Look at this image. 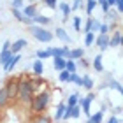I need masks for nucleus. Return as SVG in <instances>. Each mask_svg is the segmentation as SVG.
Masks as SVG:
<instances>
[{
    "instance_id": "nucleus-37",
    "label": "nucleus",
    "mask_w": 123,
    "mask_h": 123,
    "mask_svg": "<svg viewBox=\"0 0 123 123\" xmlns=\"http://www.w3.org/2000/svg\"><path fill=\"white\" fill-rule=\"evenodd\" d=\"M23 7H25L23 0H12V2H11V9H18V11H21Z\"/></svg>"
},
{
    "instance_id": "nucleus-4",
    "label": "nucleus",
    "mask_w": 123,
    "mask_h": 123,
    "mask_svg": "<svg viewBox=\"0 0 123 123\" xmlns=\"http://www.w3.org/2000/svg\"><path fill=\"white\" fill-rule=\"evenodd\" d=\"M97 98V93H93V92H88V95L86 97H79V100H77V105L83 109V113H85V116H86V120L90 118V114H92V111H90V107H92V102Z\"/></svg>"
},
{
    "instance_id": "nucleus-40",
    "label": "nucleus",
    "mask_w": 123,
    "mask_h": 123,
    "mask_svg": "<svg viewBox=\"0 0 123 123\" xmlns=\"http://www.w3.org/2000/svg\"><path fill=\"white\" fill-rule=\"evenodd\" d=\"M81 7H83V0H72V5H70L72 11H77V9H81Z\"/></svg>"
},
{
    "instance_id": "nucleus-26",
    "label": "nucleus",
    "mask_w": 123,
    "mask_h": 123,
    "mask_svg": "<svg viewBox=\"0 0 123 123\" xmlns=\"http://www.w3.org/2000/svg\"><path fill=\"white\" fill-rule=\"evenodd\" d=\"M12 56H14V55L11 53L9 49H7V51H0V65L5 67V65H7V62H9L11 58H12Z\"/></svg>"
},
{
    "instance_id": "nucleus-32",
    "label": "nucleus",
    "mask_w": 123,
    "mask_h": 123,
    "mask_svg": "<svg viewBox=\"0 0 123 123\" xmlns=\"http://www.w3.org/2000/svg\"><path fill=\"white\" fill-rule=\"evenodd\" d=\"M58 81H60V83H67V85H69V83H70V74H69L67 70H60V72H58Z\"/></svg>"
},
{
    "instance_id": "nucleus-44",
    "label": "nucleus",
    "mask_w": 123,
    "mask_h": 123,
    "mask_svg": "<svg viewBox=\"0 0 123 123\" xmlns=\"http://www.w3.org/2000/svg\"><path fill=\"white\" fill-rule=\"evenodd\" d=\"M11 44H12L11 41H5V42H4V46H2V51H7V49H11Z\"/></svg>"
},
{
    "instance_id": "nucleus-27",
    "label": "nucleus",
    "mask_w": 123,
    "mask_h": 123,
    "mask_svg": "<svg viewBox=\"0 0 123 123\" xmlns=\"http://www.w3.org/2000/svg\"><path fill=\"white\" fill-rule=\"evenodd\" d=\"M77 100H79V93H70L69 95V98H67V102H65V105L67 107H74V105H77Z\"/></svg>"
},
{
    "instance_id": "nucleus-11",
    "label": "nucleus",
    "mask_w": 123,
    "mask_h": 123,
    "mask_svg": "<svg viewBox=\"0 0 123 123\" xmlns=\"http://www.w3.org/2000/svg\"><path fill=\"white\" fill-rule=\"evenodd\" d=\"M53 37L60 39V41H62V42H65V44H70V42H72V39L69 37V33L65 32V28H62V26L55 28V33H53Z\"/></svg>"
},
{
    "instance_id": "nucleus-46",
    "label": "nucleus",
    "mask_w": 123,
    "mask_h": 123,
    "mask_svg": "<svg viewBox=\"0 0 123 123\" xmlns=\"http://www.w3.org/2000/svg\"><path fill=\"white\" fill-rule=\"evenodd\" d=\"M86 123H92V121H90V120H86Z\"/></svg>"
},
{
    "instance_id": "nucleus-42",
    "label": "nucleus",
    "mask_w": 123,
    "mask_h": 123,
    "mask_svg": "<svg viewBox=\"0 0 123 123\" xmlns=\"http://www.w3.org/2000/svg\"><path fill=\"white\" fill-rule=\"evenodd\" d=\"M105 123H120V116H114V114H111V118L105 121Z\"/></svg>"
},
{
    "instance_id": "nucleus-8",
    "label": "nucleus",
    "mask_w": 123,
    "mask_h": 123,
    "mask_svg": "<svg viewBox=\"0 0 123 123\" xmlns=\"http://www.w3.org/2000/svg\"><path fill=\"white\" fill-rule=\"evenodd\" d=\"M104 88H111V90H116L120 95L123 93V85L120 81H116V79H107V83H102V85L98 86V90H104Z\"/></svg>"
},
{
    "instance_id": "nucleus-25",
    "label": "nucleus",
    "mask_w": 123,
    "mask_h": 123,
    "mask_svg": "<svg viewBox=\"0 0 123 123\" xmlns=\"http://www.w3.org/2000/svg\"><path fill=\"white\" fill-rule=\"evenodd\" d=\"M33 123H53V120H51V116L49 114H35L33 116V120H32Z\"/></svg>"
},
{
    "instance_id": "nucleus-23",
    "label": "nucleus",
    "mask_w": 123,
    "mask_h": 123,
    "mask_svg": "<svg viewBox=\"0 0 123 123\" xmlns=\"http://www.w3.org/2000/svg\"><path fill=\"white\" fill-rule=\"evenodd\" d=\"M95 7H97V0H85V11H86V16H88V18H92Z\"/></svg>"
},
{
    "instance_id": "nucleus-35",
    "label": "nucleus",
    "mask_w": 123,
    "mask_h": 123,
    "mask_svg": "<svg viewBox=\"0 0 123 123\" xmlns=\"http://www.w3.org/2000/svg\"><path fill=\"white\" fill-rule=\"evenodd\" d=\"M105 18H109L111 21H116V19H120V14L116 12V9L111 7V9L107 11V12H105Z\"/></svg>"
},
{
    "instance_id": "nucleus-9",
    "label": "nucleus",
    "mask_w": 123,
    "mask_h": 123,
    "mask_svg": "<svg viewBox=\"0 0 123 123\" xmlns=\"http://www.w3.org/2000/svg\"><path fill=\"white\" fill-rule=\"evenodd\" d=\"M26 44H28V42H26L25 39H18V41H14L12 44H11V49H9V51L12 53V55H19V53L26 48Z\"/></svg>"
},
{
    "instance_id": "nucleus-22",
    "label": "nucleus",
    "mask_w": 123,
    "mask_h": 123,
    "mask_svg": "<svg viewBox=\"0 0 123 123\" xmlns=\"http://www.w3.org/2000/svg\"><path fill=\"white\" fill-rule=\"evenodd\" d=\"M63 111H65V102H60V104L56 105V111H55V114L51 116V120H53V121H60L62 116H63Z\"/></svg>"
},
{
    "instance_id": "nucleus-38",
    "label": "nucleus",
    "mask_w": 123,
    "mask_h": 123,
    "mask_svg": "<svg viewBox=\"0 0 123 123\" xmlns=\"http://www.w3.org/2000/svg\"><path fill=\"white\" fill-rule=\"evenodd\" d=\"M70 83H74L76 86H81V76L74 72V74H70Z\"/></svg>"
},
{
    "instance_id": "nucleus-5",
    "label": "nucleus",
    "mask_w": 123,
    "mask_h": 123,
    "mask_svg": "<svg viewBox=\"0 0 123 123\" xmlns=\"http://www.w3.org/2000/svg\"><path fill=\"white\" fill-rule=\"evenodd\" d=\"M5 90H7L9 100H16V95H18V77H9L7 83H5Z\"/></svg>"
},
{
    "instance_id": "nucleus-29",
    "label": "nucleus",
    "mask_w": 123,
    "mask_h": 123,
    "mask_svg": "<svg viewBox=\"0 0 123 123\" xmlns=\"http://www.w3.org/2000/svg\"><path fill=\"white\" fill-rule=\"evenodd\" d=\"M53 69L55 70H65V60L63 58H53Z\"/></svg>"
},
{
    "instance_id": "nucleus-36",
    "label": "nucleus",
    "mask_w": 123,
    "mask_h": 123,
    "mask_svg": "<svg viewBox=\"0 0 123 123\" xmlns=\"http://www.w3.org/2000/svg\"><path fill=\"white\" fill-rule=\"evenodd\" d=\"M79 116H81V107H79V105H74V107L70 109V118L72 120H77Z\"/></svg>"
},
{
    "instance_id": "nucleus-13",
    "label": "nucleus",
    "mask_w": 123,
    "mask_h": 123,
    "mask_svg": "<svg viewBox=\"0 0 123 123\" xmlns=\"http://www.w3.org/2000/svg\"><path fill=\"white\" fill-rule=\"evenodd\" d=\"M121 46V32L114 30L109 35V48H120Z\"/></svg>"
},
{
    "instance_id": "nucleus-30",
    "label": "nucleus",
    "mask_w": 123,
    "mask_h": 123,
    "mask_svg": "<svg viewBox=\"0 0 123 123\" xmlns=\"http://www.w3.org/2000/svg\"><path fill=\"white\" fill-rule=\"evenodd\" d=\"M111 30H113V23H100V28H98V33L100 35H109Z\"/></svg>"
},
{
    "instance_id": "nucleus-39",
    "label": "nucleus",
    "mask_w": 123,
    "mask_h": 123,
    "mask_svg": "<svg viewBox=\"0 0 123 123\" xmlns=\"http://www.w3.org/2000/svg\"><path fill=\"white\" fill-rule=\"evenodd\" d=\"M44 2V5H46V7H49V9H56L58 7V0H42Z\"/></svg>"
},
{
    "instance_id": "nucleus-28",
    "label": "nucleus",
    "mask_w": 123,
    "mask_h": 123,
    "mask_svg": "<svg viewBox=\"0 0 123 123\" xmlns=\"http://www.w3.org/2000/svg\"><path fill=\"white\" fill-rule=\"evenodd\" d=\"M65 70L69 74H74V72H77V63L74 60H65Z\"/></svg>"
},
{
    "instance_id": "nucleus-45",
    "label": "nucleus",
    "mask_w": 123,
    "mask_h": 123,
    "mask_svg": "<svg viewBox=\"0 0 123 123\" xmlns=\"http://www.w3.org/2000/svg\"><path fill=\"white\" fill-rule=\"evenodd\" d=\"M114 111H116V114H121V107H120V105H118V107H116ZM116 114H114V116H116Z\"/></svg>"
},
{
    "instance_id": "nucleus-2",
    "label": "nucleus",
    "mask_w": 123,
    "mask_h": 123,
    "mask_svg": "<svg viewBox=\"0 0 123 123\" xmlns=\"http://www.w3.org/2000/svg\"><path fill=\"white\" fill-rule=\"evenodd\" d=\"M49 102H51V92L46 90V88H42L39 93H35L32 97V111L35 114H42V113H46V109L49 107Z\"/></svg>"
},
{
    "instance_id": "nucleus-18",
    "label": "nucleus",
    "mask_w": 123,
    "mask_h": 123,
    "mask_svg": "<svg viewBox=\"0 0 123 123\" xmlns=\"http://www.w3.org/2000/svg\"><path fill=\"white\" fill-rule=\"evenodd\" d=\"M30 83H32V90H33V93H39L42 90V86L46 85V83H44V79L42 77H30Z\"/></svg>"
},
{
    "instance_id": "nucleus-20",
    "label": "nucleus",
    "mask_w": 123,
    "mask_h": 123,
    "mask_svg": "<svg viewBox=\"0 0 123 123\" xmlns=\"http://www.w3.org/2000/svg\"><path fill=\"white\" fill-rule=\"evenodd\" d=\"M81 86L85 88L86 92H92L93 86H95V83H93V79L88 74H85V76H81Z\"/></svg>"
},
{
    "instance_id": "nucleus-10",
    "label": "nucleus",
    "mask_w": 123,
    "mask_h": 123,
    "mask_svg": "<svg viewBox=\"0 0 123 123\" xmlns=\"http://www.w3.org/2000/svg\"><path fill=\"white\" fill-rule=\"evenodd\" d=\"M56 9H60V11H62V14H63L62 21H63V23H67V21H69V18H70V12H72L70 4H69V2H60Z\"/></svg>"
},
{
    "instance_id": "nucleus-14",
    "label": "nucleus",
    "mask_w": 123,
    "mask_h": 123,
    "mask_svg": "<svg viewBox=\"0 0 123 123\" xmlns=\"http://www.w3.org/2000/svg\"><path fill=\"white\" fill-rule=\"evenodd\" d=\"M32 74L35 77H42V74H44V62L42 60H35L32 63Z\"/></svg>"
},
{
    "instance_id": "nucleus-41",
    "label": "nucleus",
    "mask_w": 123,
    "mask_h": 123,
    "mask_svg": "<svg viewBox=\"0 0 123 123\" xmlns=\"http://www.w3.org/2000/svg\"><path fill=\"white\" fill-rule=\"evenodd\" d=\"M114 7H116V12L121 14V11H123V0H114Z\"/></svg>"
},
{
    "instance_id": "nucleus-17",
    "label": "nucleus",
    "mask_w": 123,
    "mask_h": 123,
    "mask_svg": "<svg viewBox=\"0 0 123 123\" xmlns=\"http://www.w3.org/2000/svg\"><path fill=\"white\" fill-rule=\"evenodd\" d=\"M9 95H7V90H5V86H0V111H4L5 107L9 105Z\"/></svg>"
},
{
    "instance_id": "nucleus-6",
    "label": "nucleus",
    "mask_w": 123,
    "mask_h": 123,
    "mask_svg": "<svg viewBox=\"0 0 123 123\" xmlns=\"http://www.w3.org/2000/svg\"><path fill=\"white\" fill-rule=\"evenodd\" d=\"M98 28H100V21H98V19H95L93 16H92V18H88V19H86L85 28H81V32H83V33L92 32V33H95V35H97V33H98Z\"/></svg>"
},
{
    "instance_id": "nucleus-33",
    "label": "nucleus",
    "mask_w": 123,
    "mask_h": 123,
    "mask_svg": "<svg viewBox=\"0 0 123 123\" xmlns=\"http://www.w3.org/2000/svg\"><path fill=\"white\" fill-rule=\"evenodd\" d=\"M93 42H95V33H92V32L85 33V46L90 48V46H93Z\"/></svg>"
},
{
    "instance_id": "nucleus-7",
    "label": "nucleus",
    "mask_w": 123,
    "mask_h": 123,
    "mask_svg": "<svg viewBox=\"0 0 123 123\" xmlns=\"http://www.w3.org/2000/svg\"><path fill=\"white\" fill-rule=\"evenodd\" d=\"M93 46H97L100 49V53H104L105 49H109V35H100V33H97Z\"/></svg>"
},
{
    "instance_id": "nucleus-24",
    "label": "nucleus",
    "mask_w": 123,
    "mask_h": 123,
    "mask_svg": "<svg viewBox=\"0 0 123 123\" xmlns=\"http://www.w3.org/2000/svg\"><path fill=\"white\" fill-rule=\"evenodd\" d=\"M35 56H37V60H46V58H51V48H46V49H37V51H35Z\"/></svg>"
},
{
    "instance_id": "nucleus-15",
    "label": "nucleus",
    "mask_w": 123,
    "mask_h": 123,
    "mask_svg": "<svg viewBox=\"0 0 123 123\" xmlns=\"http://www.w3.org/2000/svg\"><path fill=\"white\" fill-rule=\"evenodd\" d=\"M21 58H23V56H21V53H19V55H14V56H12V58H11V60L7 62V65H5V67H4V70H5V74H11V72H12V70H14V67H16V65H18V62H19Z\"/></svg>"
},
{
    "instance_id": "nucleus-43",
    "label": "nucleus",
    "mask_w": 123,
    "mask_h": 123,
    "mask_svg": "<svg viewBox=\"0 0 123 123\" xmlns=\"http://www.w3.org/2000/svg\"><path fill=\"white\" fill-rule=\"evenodd\" d=\"M77 62H79V63L83 65V67H90V62H88L85 56H83V58H79V60H77Z\"/></svg>"
},
{
    "instance_id": "nucleus-16",
    "label": "nucleus",
    "mask_w": 123,
    "mask_h": 123,
    "mask_svg": "<svg viewBox=\"0 0 123 123\" xmlns=\"http://www.w3.org/2000/svg\"><path fill=\"white\" fill-rule=\"evenodd\" d=\"M102 53H98V55H95L93 60H92V67L95 69V72H104V62H102Z\"/></svg>"
},
{
    "instance_id": "nucleus-1",
    "label": "nucleus",
    "mask_w": 123,
    "mask_h": 123,
    "mask_svg": "<svg viewBox=\"0 0 123 123\" xmlns=\"http://www.w3.org/2000/svg\"><path fill=\"white\" fill-rule=\"evenodd\" d=\"M33 90H32V83H30V77L28 76H19L18 77V95H16V98H18V102L21 105H26L32 102V97H33Z\"/></svg>"
},
{
    "instance_id": "nucleus-31",
    "label": "nucleus",
    "mask_w": 123,
    "mask_h": 123,
    "mask_svg": "<svg viewBox=\"0 0 123 123\" xmlns=\"http://www.w3.org/2000/svg\"><path fill=\"white\" fill-rule=\"evenodd\" d=\"M88 120H90L92 123H102L104 121V113H102V111H97L95 114H90Z\"/></svg>"
},
{
    "instance_id": "nucleus-12",
    "label": "nucleus",
    "mask_w": 123,
    "mask_h": 123,
    "mask_svg": "<svg viewBox=\"0 0 123 123\" xmlns=\"http://www.w3.org/2000/svg\"><path fill=\"white\" fill-rule=\"evenodd\" d=\"M32 21H33V25H39V26L51 25V18H49V16H44V14H39V12L32 18Z\"/></svg>"
},
{
    "instance_id": "nucleus-21",
    "label": "nucleus",
    "mask_w": 123,
    "mask_h": 123,
    "mask_svg": "<svg viewBox=\"0 0 123 123\" xmlns=\"http://www.w3.org/2000/svg\"><path fill=\"white\" fill-rule=\"evenodd\" d=\"M85 56V48H74V49H70V53H69V58L67 60H79Z\"/></svg>"
},
{
    "instance_id": "nucleus-34",
    "label": "nucleus",
    "mask_w": 123,
    "mask_h": 123,
    "mask_svg": "<svg viewBox=\"0 0 123 123\" xmlns=\"http://www.w3.org/2000/svg\"><path fill=\"white\" fill-rule=\"evenodd\" d=\"M81 23H83V19H81V16H72V25H74V30L76 32H81Z\"/></svg>"
},
{
    "instance_id": "nucleus-47",
    "label": "nucleus",
    "mask_w": 123,
    "mask_h": 123,
    "mask_svg": "<svg viewBox=\"0 0 123 123\" xmlns=\"http://www.w3.org/2000/svg\"><path fill=\"white\" fill-rule=\"evenodd\" d=\"M32 123H33V121H32Z\"/></svg>"
},
{
    "instance_id": "nucleus-3",
    "label": "nucleus",
    "mask_w": 123,
    "mask_h": 123,
    "mask_svg": "<svg viewBox=\"0 0 123 123\" xmlns=\"http://www.w3.org/2000/svg\"><path fill=\"white\" fill-rule=\"evenodd\" d=\"M28 32H30V35L33 39H37L39 42H44V44H48V42H51L53 41V32L51 30H46V26H39V25H32L28 26Z\"/></svg>"
},
{
    "instance_id": "nucleus-19",
    "label": "nucleus",
    "mask_w": 123,
    "mask_h": 123,
    "mask_svg": "<svg viewBox=\"0 0 123 123\" xmlns=\"http://www.w3.org/2000/svg\"><path fill=\"white\" fill-rule=\"evenodd\" d=\"M21 12H23L25 18H30V19H32L33 16L39 12V11H37V5H35V4H30V5H25V7L21 9Z\"/></svg>"
}]
</instances>
